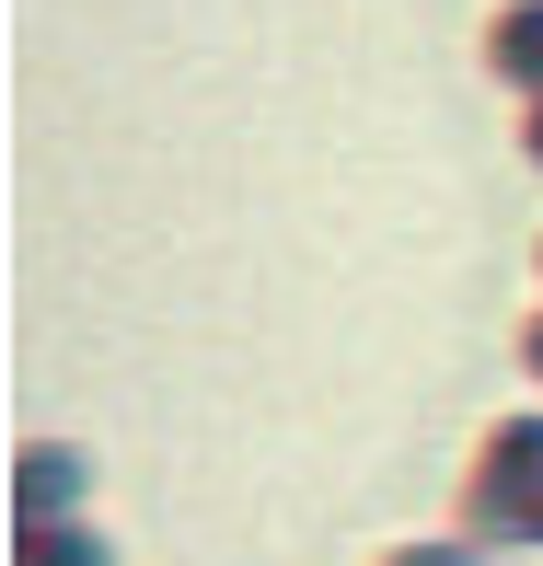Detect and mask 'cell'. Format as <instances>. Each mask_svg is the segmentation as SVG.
Returning <instances> with one entry per match:
<instances>
[{"instance_id":"1","label":"cell","mask_w":543,"mask_h":566,"mask_svg":"<svg viewBox=\"0 0 543 566\" xmlns=\"http://www.w3.org/2000/svg\"><path fill=\"white\" fill-rule=\"evenodd\" d=\"M82 497V462L70 451H23V521H46V509Z\"/></svg>"},{"instance_id":"3","label":"cell","mask_w":543,"mask_h":566,"mask_svg":"<svg viewBox=\"0 0 543 566\" xmlns=\"http://www.w3.org/2000/svg\"><path fill=\"white\" fill-rule=\"evenodd\" d=\"M394 566H474V555H462V544H439V555H428V544H417V555H394Z\"/></svg>"},{"instance_id":"2","label":"cell","mask_w":543,"mask_h":566,"mask_svg":"<svg viewBox=\"0 0 543 566\" xmlns=\"http://www.w3.org/2000/svg\"><path fill=\"white\" fill-rule=\"evenodd\" d=\"M485 46H498L509 82H543V0H532V12H498V35H485Z\"/></svg>"},{"instance_id":"4","label":"cell","mask_w":543,"mask_h":566,"mask_svg":"<svg viewBox=\"0 0 543 566\" xmlns=\"http://www.w3.org/2000/svg\"><path fill=\"white\" fill-rule=\"evenodd\" d=\"M532 358H543V336H532Z\"/></svg>"}]
</instances>
